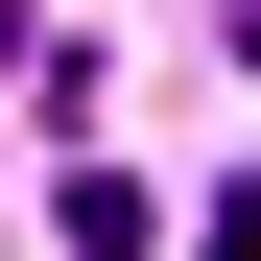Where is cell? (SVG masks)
Returning <instances> with one entry per match:
<instances>
[{"mask_svg":"<svg viewBox=\"0 0 261 261\" xmlns=\"http://www.w3.org/2000/svg\"><path fill=\"white\" fill-rule=\"evenodd\" d=\"M0 48H24V0H0Z\"/></svg>","mask_w":261,"mask_h":261,"instance_id":"cell-1","label":"cell"}]
</instances>
